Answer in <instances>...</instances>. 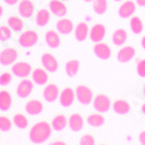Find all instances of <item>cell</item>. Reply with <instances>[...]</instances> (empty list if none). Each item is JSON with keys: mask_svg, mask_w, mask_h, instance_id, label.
Wrapping results in <instances>:
<instances>
[{"mask_svg": "<svg viewBox=\"0 0 145 145\" xmlns=\"http://www.w3.org/2000/svg\"><path fill=\"white\" fill-rule=\"evenodd\" d=\"M33 81L29 79H22L19 84H18V87H16V93L18 96H20L21 99H25L27 96H29L33 92Z\"/></svg>", "mask_w": 145, "mask_h": 145, "instance_id": "cell-11", "label": "cell"}, {"mask_svg": "<svg viewBox=\"0 0 145 145\" xmlns=\"http://www.w3.org/2000/svg\"><path fill=\"white\" fill-rule=\"evenodd\" d=\"M84 125H85V121H84V118L80 114L74 113L69 117V127L71 130L80 131L84 128Z\"/></svg>", "mask_w": 145, "mask_h": 145, "instance_id": "cell-21", "label": "cell"}, {"mask_svg": "<svg viewBox=\"0 0 145 145\" xmlns=\"http://www.w3.org/2000/svg\"><path fill=\"white\" fill-rule=\"evenodd\" d=\"M76 98L81 105H89L93 100V91L85 85H79L76 88Z\"/></svg>", "mask_w": 145, "mask_h": 145, "instance_id": "cell-4", "label": "cell"}, {"mask_svg": "<svg viewBox=\"0 0 145 145\" xmlns=\"http://www.w3.org/2000/svg\"><path fill=\"white\" fill-rule=\"evenodd\" d=\"M94 55L100 58V59H103V60H107L112 57V49L110 46L103 43V42H99V43H95L94 45Z\"/></svg>", "mask_w": 145, "mask_h": 145, "instance_id": "cell-9", "label": "cell"}, {"mask_svg": "<svg viewBox=\"0 0 145 145\" xmlns=\"http://www.w3.org/2000/svg\"><path fill=\"white\" fill-rule=\"evenodd\" d=\"M79 145H95V138L92 135H84L79 140Z\"/></svg>", "mask_w": 145, "mask_h": 145, "instance_id": "cell-38", "label": "cell"}, {"mask_svg": "<svg viewBox=\"0 0 145 145\" xmlns=\"http://www.w3.org/2000/svg\"><path fill=\"white\" fill-rule=\"evenodd\" d=\"M69 125V120L64 114H58L56 115L51 121V127L56 131H62Z\"/></svg>", "mask_w": 145, "mask_h": 145, "instance_id": "cell-23", "label": "cell"}, {"mask_svg": "<svg viewBox=\"0 0 145 145\" xmlns=\"http://www.w3.org/2000/svg\"><path fill=\"white\" fill-rule=\"evenodd\" d=\"M50 13L51 12L46 8H41L35 16V22L39 27H45L50 21Z\"/></svg>", "mask_w": 145, "mask_h": 145, "instance_id": "cell-22", "label": "cell"}, {"mask_svg": "<svg viewBox=\"0 0 145 145\" xmlns=\"http://www.w3.org/2000/svg\"><path fill=\"white\" fill-rule=\"evenodd\" d=\"M7 5H16L19 0H4Z\"/></svg>", "mask_w": 145, "mask_h": 145, "instance_id": "cell-40", "label": "cell"}, {"mask_svg": "<svg viewBox=\"0 0 145 145\" xmlns=\"http://www.w3.org/2000/svg\"><path fill=\"white\" fill-rule=\"evenodd\" d=\"M140 45H142V48H143V49L145 50V35L143 36V37H142V40H140Z\"/></svg>", "mask_w": 145, "mask_h": 145, "instance_id": "cell-43", "label": "cell"}, {"mask_svg": "<svg viewBox=\"0 0 145 145\" xmlns=\"http://www.w3.org/2000/svg\"><path fill=\"white\" fill-rule=\"evenodd\" d=\"M108 8V1L107 0H94L93 1V9L96 14L102 15L107 12Z\"/></svg>", "mask_w": 145, "mask_h": 145, "instance_id": "cell-33", "label": "cell"}, {"mask_svg": "<svg viewBox=\"0 0 145 145\" xmlns=\"http://www.w3.org/2000/svg\"><path fill=\"white\" fill-rule=\"evenodd\" d=\"M87 123L94 128L101 127L105 123V117H103V115H101V113H93V114L88 115Z\"/></svg>", "mask_w": 145, "mask_h": 145, "instance_id": "cell-30", "label": "cell"}, {"mask_svg": "<svg viewBox=\"0 0 145 145\" xmlns=\"http://www.w3.org/2000/svg\"><path fill=\"white\" fill-rule=\"evenodd\" d=\"M3 14H4V8H3V6L0 5V18L3 16Z\"/></svg>", "mask_w": 145, "mask_h": 145, "instance_id": "cell-45", "label": "cell"}, {"mask_svg": "<svg viewBox=\"0 0 145 145\" xmlns=\"http://www.w3.org/2000/svg\"><path fill=\"white\" fill-rule=\"evenodd\" d=\"M143 22L140 20V18L138 16H132L130 19V29L134 34H140L143 31Z\"/></svg>", "mask_w": 145, "mask_h": 145, "instance_id": "cell-32", "label": "cell"}, {"mask_svg": "<svg viewBox=\"0 0 145 145\" xmlns=\"http://www.w3.org/2000/svg\"><path fill=\"white\" fill-rule=\"evenodd\" d=\"M100 145H105V144H100Z\"/></svg>", "mask_w": 145, "mask_h": 145, "instance_id": "cell-50", "label": "cell"}, {"mask_svg": "<svg viewBox=\"0 0 145 145\" xmlns=\"http://www.w3.org/2000/svg\"><path fill=\"white\" fill-rule=\"evenodd\" d=\"M13 122L7 116H0V131H8L12 129Z\"/></svg>", "mask_w": 145, "mask_h": 145, "instance_id": "cell-34", "label": "cell"}, {"mask_svg": "<svg viewBox=\"0 0 145 145\" xmlns=\"http://www.w3.org/2000/svg\"><path fill=\"white\" fill-rule=\"evenodd\" d=\"M31 65L27 62H18L12 66V73L19 78H26L31 73Z\"/></svg>", "mask_w": 145, "mask_h": 145, "instance_id": "cell-6", "label": "cell"}, {"mask_svg": "<svg viewBox=\"0 0 145 145\" xmlns=\"http://www.w3.org/2000/svg\"><path fill=\"white\" fill-rule=\"evenodd\" d=\"M39 42V34L35 30H27L19 36V44L23 48H31Z\"/></svg>", "mask_w": 145, "mask_h": 145, "instance_id": "cell-2", "label": "cell"}, {"mask_svg": "<svg viewBox=\"0 0 145 145\" xmlns=\"http://www.w3.org/2000/svg\"><path fill=\"white\" fill-rule=\"evenodd\" d=\"M59 88L55 84H48L43 89V98L46 102H55L59 98Z\"/></svg>", "mask_w": 145, "mask_h": 145, "instance_id": "cell-13", "label": "cell"}, {"mask_svg": "<svg viewBox=\"0 0 145 145\" xmlns=\"http://www.w3.org/2000/svg\"><path fill=\"white\" fill-rule=\"evenodd\" d=\"M31 78L33 81L37 85H45L49 80V74H48V71L41 67H37L31 71Z\"/></svg>", "mask_w": 145, "mask_h": 145, "instance_id": "cell-18", "label": "cell"}, {"mask_svg": "<svg viewBox=\"0 0 145 145\" xmlns=\"http://www.w3.org/2000/svg\"><path fill=\"white\" fill-rule=\"evenodd\" d=\"M7 23H8V27L13 31H16V33L22 31V29L25 28V23H23V21L20 18L15 16V15L9 16L7 19Z\"/></svg>", "mask_w": 145, "mask_h": 145, "instance_id": "cell-28", "label": "cell"}, {"mask_svg": "<svg viewBox=\"0 0 145 145\" xmlns=\"http://www.w3.org/2000/svg\"><path fill=\"white\" fill-rule=\"evenodd\" d=\"M41 62H42L43 67H44L48 72H56V71L58 70V67H59V64H58L57 58H56L52 54H49V52H45V54L42 55Z\"/></svg>", "mask_w": 145, "mask_h": 145, "instance_id": "cell-7", "label": "cell"}, {"mask_svg": "<svg viewBox=\"0 0 145 145\" xmlns=\"http://www.w3.org/2000/svg\"><path fill=\"white\" fill-rule=\"evenodd\" d=\"M114 1H117V3H120V1H122V0H114Z\"/></svg>", "mask_w": 145, "mask_h": 145, "instance_id": "cell-48", "label": "cell"}, {"mask_svg": "<svg viewBox=\"0 0 145 145\" xmlns=\"http://www.w3.org/2000/svg\"><path fill=\"white\" fill-rule=\"evenodd\" d=\"M51 130L52 127L45 121L37 122L31 127L29 131V139L35 144H42L49 139V137L51 136Z\"/></svg>", "mask_w": 145, "mask_h": 145, "instance_id": "cell-1", "label": "cell"}, {"mask_svg": "<svg viewBox=\"0 0 145 145\" xmlns=\"http://www.w3.org/2000/svg\"><path fill=\"white\" fill-rule=\"evenodd\" d=\"M136 55V50L134 46L131 45H125L123 48H121L118 50L117 55H116V58L120 63H128L130 60L135 57Z\"/></svg>", "mask_w": 145, "mask_h": 145, "instance_id": "cell-8", "label": "cell"}, {"mask_svg": "<svg viewBox=\"0 0 145 145\" xmlns=\"http://www.w3.org/2000/svg\"><path fill=\"white\" fill-rule=\"evenodd\" d=\"M19 57V52L14 48H6L0 52V64L1 65H12L16 62Z\"/></svg>", "mask_w": 145, "mask_h": 145, "instance_id": "cell-5", "label": "cell"}, {"mask_svg": "<svg viewBox=\"0 0 145 145\" xmlns=\"http://www.w3.org/2000/svg\"><path fill=\"white\" fill-rule=\"evenodd\" d=\"M84 1H86V3H93L94 0H84Z\"/></svg>", "mask_w": 145, "mask_h": 145, "instance_id": "cell-47", "label": "cell"}, {"mask_svg": "<svg viewBox=\"0 0 145 145\" xmlns=\"http://www.w3.org/2000/svg\"><path fill=\"white\" fill-rule=\"evenodd\" d=\"M28 123H29V121L27 118L26 115H23V114H15L14 117H13V124L15 127H18L19 129H26L28 127Z\"/></svg>", "mask_w": 145, "mask_h": 145, "instance_id": "cell-31", "label": "cell"}, {"mask_svg": "<svg viewBox=\"0 0 145 145\" xmlns=\"http://www.w3.org/2000/svg\"><path fill=\"white\" fill-rule=\"evenodd\" d=\"M143 95L145 96V84H144V87H143Z\"/></svg>", "mask_w": 145, "mask_h": 145, "instance_id": "cell-46", "label": "cell"}, {"mask_svg": "<svg viewBox=\"0 0 145 145\" xmlns=\"http://www.w3.org/2000/svg\"><path fill=\"white\" fill-rule=\"evenodd\" d=\"M127 39H128V33L124 29H122V28L116 29L114 31V34H113V37H112L113 43L115 45H118V46L123 45L127 42Z\"/></svg>", "mask_w": 145, "mask_h": 145, "instance_id": "cell-27", "label": "cell"}, {"mask_svg": "<svg viewBox=\"0 0 145 145\" xmlns=\"http://www.w3.org/2000/svg\"><path fill=\"white\" fill-rule=\"evenodd\" d=\"M140 110H142V113L145 115V102H143V105H142V108H140Z\"/></svg>", "mask_w": 145, "mask_h": 145, "instance_id": "cell-44", "label": "cell"}, {"mask_svg": "<svg viewBox=\"0 0 145 145\" xmlns=\"http://www.w3.org/2000/svg\"><path fill=\"white\" fill-rule=\"evenodd\" d=\"M93 107L98 113H107L112 107L110 99L105 94H98L93 99Z\"/></svg>", "mask_w": 145, "mask_h": 145, "instance_id": "cell-3", "label": "cell"}, {"mask_svg": "<svg viewBox=\"0 0 145 145\" xmlns=\"http://www.w3.org/2000/svg\"><path fill=\"white\" fill-rule=\"evenodd\" d=\"M113 109L116 114H120V115H125V114H129L130 113V105L128 101L125 100H122V99H118L116 100L113 105Z\"/></svg>", "mask_w": 145, "mask_h": 145, "instance_id": "cell-24", "label": "cell"}, {"mask_svg": "<svg viewBox=\"0 0 145 145\" xmlns=\"http://www.w3.org/2000/svg\"><path fill=\"white\" fill-rule=\"evenodd\" d=\"M80 69V63L78 59H71L65 65V72L69 77H74Z\"/></svg>", "mask_w": 145, "mask_h": 145, "instance_id": "cell-29", "label": "cell"}, {"mask_svg": "<svg viewBox=\"0 0 145 145\" xmlns=\"http://www.w3.org/2000/svg\"><path fill=\"white\" fill-rule=\"evenodd\" d=\"M62 1H66V0H62Z\"/></svg>", "mask_w": 145, "mask_h": 145, "instance_id": "cell-49", "label": "cell"}, {"mask_svg": "<svg viewBox=\"0 0 145 145\" xmlns=\"http://www.w3.org/2000/svg\"><path fill=\"white\" fill-rule=\"evenodd\" d=\"M136 71L137 74L142 78H145V58L139 59L136 64Z\"/></svg>", "mask_w": 145, "mask_h": 145, "instance_id": "cell-36", "label": "cell"}, {"mask_svg": "<svg viewBox=\"0 0 145 145\" xmlns=\"http://www.w3.org/2000/svg\"><path fill=\"white\" fill-rule=\"evenodd\" d=\"M89 36V27L86 22H79L74 28V37L78 42H84Z\"/></svg>", "mask_w": 145, "mask_h": 145, "instance_id": "cell-17", "label": "cell"}, {"mask_svg": "<svg viewBox=\"0 0 145 145\" xmlns=\"http://www.w3.org/2000/svg\"><path fill=\"white\" fill-rule=\"evenodd\" d=\"M138 139H139V143H140L142 145H145V130H144V131H142L140 134H139Z\"/></svg>", "mask_w": 145, "mask_h": 145, "instance_id": "cell-39", "label": "cell"}, {"mask_svg": "<svg viewBox=\"0 0 145 145\" xmlns=\"http://www.w3.org/2000/svg\"><path fill=\"white\" fill-rule=\"evenodd\" d=\"M59 102L63 107H70L74 102L76 99V92L71 87H65L59 94Z\"/></svg>", "mask_w": 145, "mask_h": 145, "instance_id": "cell-10", "label": "cell"}, {"mask_svg": "<svg viewBox=\"0 0 145 145\" xmlns=\"http://www.w3.org/2000/svg\"><path fill=\"white\" fill-rule=\"evenodd\" d=\"M135 12H136V4L134 1H131V0L124 1L122 5L118 7V15L122 19L131 18Z\"/></svg>", "mask_w": 145, "mask_h": 145, "instance_id": "cell-16", "label": "cell"}, {"mask_svg": "<svg viewBox=\"0 0 145 145\" xmlns=\"http://www.w3.org/2000/svg\"><path fill=\"white\" fill-rule=\"evenodd\" d=\"M25 110L29 115H39L43 112V103L40 100H29L25 105Z\"/></svg>", "mask_w": 145, "mask_h": 145, "instance_id": "cell-20", "label": "cell"}, {"mask_svg": "<svg viewBox=\"0 0 145 145\" xmlns=\"http://www.w3.org/2000/svg\"><path fill=\"white\" fill-rule=\"evenodd\" d=\"M45 42L50 48H52V49L58 48L60 44V37H59L58 33L54 31V30H48L45 34Z\"/></svg>", "mask_w": 145, "mask_h": 145, "instance_id": "cell-26", "label": "cell"}, {"mask_svg": "<svg viewBox=\"0 0 145 145\" xmlns=\"http://www.w3.org/2000/svg\"><path fill=\"white\" fill-rule=\"evenodd\" d=\"M50 145H66V143L63 142V140H55V142H52Z\"/></svg>", "mask_w": 145, "mask_h": 145, "instance_id": "cell-41", "label": "cell"}, {"mask_svg": "<svg viewBox=\"0 0 145 145\" xmlns=\"http://www.w3.org/2000/svg\"><path fill=\"white\" fill-rule=\"evenodd\" d=\"M18 10H19L20 16L27 19V18H30L34 14L35 6L30 0H21V1L19 3V6H18Z\"/></svg>", "mask_w": 145, "mask_h": 145, "instance_id": "cell-15", "label": "cell"}, {"mask_svg": "<svg viewBox=\"0 0 145 145\" xmlns=\"http://www.w3.org/2000/svg\"><path fill=\"white\" fill-rule=\"evenodd\" d=\"M12 37V29L8 26H0V41H7Z\"/></svg>", "mask_w": 145, "mask_h": 145, "instance_id": "cell-35", "label": "cell"}, {"mask_svg": "<svg viewBox=\"0 0 145 145\" xmlns=\"http://www.w3.org/2000/svg\"><path fill=\"white\" fill-rule=\"evenodd\" d=\"M12 106V94L4 89L0 91V110L7 112Z\"/></svg>", "mask_w": 145, "mask_h": 145, "instance_id": "cell-25", "label": "cell"}, {"mask_svg": "<svg viewBox=\"0 0 145 145\" xmlns=\"http://www.w3.org/2000/svg\"><path fill=\"white\" fill-rule=\"evenodd\" d=\"M12 81V73L9 72H4L0 74V85L1 86H8Z\"/></svg>", "mask_w": 145, "mask_h": 145, "instance_id": "cell-37", "label": "cell"}, {"mask_svg": "<svg viewBox=\"0 0 145 145\" xmlns=\"http://www.w3.org/2000/svg\"><path fill=\"white\" fill-rule=\"evenodd\" d=\"M49 10L56 16L64 18L67 13V7L62 0H51L49 3Z\"/></svg>", "mask_w": 145, "mask_h": 145, "instance_id": "cell-14", "label": "cell"}, {"mask_svg": "<svg viewBox=\"0 0 145 145\" xmlns=\"http://www.w3.org/2000/svg\"><path fill=\"white\" fill-rule=\"evenodd\" d=\"M56 28H57V31H59L60 34L63 35H69L73 31V22H72L70 19H65V18H62L59 19L56 23Z\"/></svg>", "mask_w": 145, "mask_h": 145, "instance_id": "cell-19", "label": "cell"}, {"mask_svg": "<svg viewBox=\"0 0 145 145\" xmlns=\"http://www.w3.org/2000/svg\"><path fill=\"white\" fill-rule=\"evenodd\" d=\"M136 4L140 7H144L145 6V0H136Z\"/></svg>", "mask_w": 145, "mask_h": 145, "instance_id": "cell-42", "label": "cell"}, {"mask_svg": "<svg viewBox=\"0 0 145 145\" xmlns=\"http://www.w3.org/2000/svg\"><path fill=\"white\" fill-rule=\"evenodd\" d=\"M106 36V27L102 23H96L89 29V39L94 43L101 42Z\"/></svg>", "mask_w": 145, "mask_h": 145, "instance_id": "cell-12", "label": "cell"}]
</instances>
